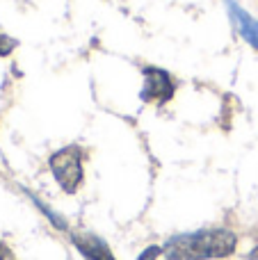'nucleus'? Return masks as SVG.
Returning a JSON list of instances; mask_svg holds the SVG:
<instances>
[{
	"instance_id": "obj_9",
	"label": "nucleus",
	"mask_w": 258,
	"mask_h": 260,
	"mask_svg": "<svg viewBox=\"0 0 258 260\" xmlns=\"http://www.w3.org/2000/svg\"><path fill=\"white\" fill-rule=\"evenodd\" d=\"M247 260H258V247H256V249H251V251L247 253Z\"/></svg>"
},
{
	"instance_id": "obj_6",
	"label": "nucleus",
	"mask_w": 258,
	"mask_h": 260,
	"mask_svg": "<svg viewBox=\"0 0 258 260\" xmlns=\"http://www.w3.org/2000/svg\"><path fill=\"white\" fill-rule=\"evenodd\" d=\"M16 46H18V41H16V39H12L9 35L0 32V57H7V55H12Z\"/></svg>"
},
{
	"instance_id": "obj_7",
	"label": "nucleus",
	"mask_w": 258,
	"mask_h": 260,
	"mask_svg": "<svg viewBox=\"0 0 258 260\" xmlns=\"http://www.w3.org/2000/svg\"><path fill=\"white\" fill-rule=\"evenodd\" d=\"M160 256H163V247H149V249H144V251L140 253V258L137 260H158Z\"/></svg>"
},
{
	"instance_id": "obj_1",
	"label": "nucleus",
	"mask_w": 258,
	"mask_h": 260,
	"mask_svg": "<svg viewBox=\"0 0 258 260\" xmlns=\"http://www.w3.org/2000/svg\"><path fill=\"white\" fill-rule=\"evenodd\" d=\"M238 235L229 229H204L181 233L163 244L167 260H222L236 253Z\"/></svg>"
},
{
	"instance_id": "obj_3",
	"label": "nucleus",
	"mask_w": 258,
	"mask_h": 260,
	"mask_svg": "<svg viewBox=\"0 0 258 260\" xmlns=\"http://www.w3.org/2000/svg\"><path fill=\"white\" fill-rule=\"evenodd\" d=\"M142 73H144V85H142L140 99L144 103L163 108L165 103H169L174 99V94H176V80H174V76L169 71H165L160 67H144Z\"/></svg>"
},
{
	"instance_id": "obj_2",
	"label": "nucleus",
	"mask_w": 258,
	"mask_h": 260,
	"mask_svg": "<svg viewBox=\"0 0 258 260\" xmlns=\"http://www.w3.org/2000/svg\"><path fill=\"white\" fill-rule=\"evenodd\" d=\"M48 167L59 187L67 194H76L85 178V151L78 144H69L48 157Z\"/></svg>"
},
{
	"instance_id": "obj_8",
	"label": "nucleus",
	"mask_w": 258,
	"mask_h": 260,
	"mask_svg": "<svg viewBox=\"0 0 258 260\" xmlns=\"http://www.w3.org/2000/svg\"><path fill=\"white\" fill-rule=\"evenodd\" d=\"M0 260H14L12 249H9L5 242H0Z\"/></svg>"
},
{
	"instance_id": "obj_5",
	"label": "nucleus",
	"mask_w": 258,
	"mask_h": 260,
	"mask_svg": "<svg viewBox=\"0 0 258 260\" xmlns=\"http://www.w3.org/2000/svg\"><path fill=\"white\" fill-rule=\"evenodd\" d=\"M73 247L82 253L85 260H117L114 253L110 251L108 242L94 233H71L69 235Z\"/></svg>"
},
{
	"instance_id": "obj_4",
	"label": "nucleus",
	"mask_w": 258,
	"mask_h": 260,
	"mask_svg": "<svg viewBox=\"0 0 258 260\" xmlns=\"http://www.w3.org/2000/svg\"><path fill=\"white\" fill-rule=\"evenodd\" d=\"M224 3H227L229 18H231V23L236 25L238 35H240L254 50H258V21L247 12V9H242L236 0H224Z\"/></svg>"
}]
</instances>
